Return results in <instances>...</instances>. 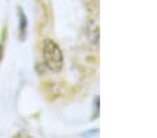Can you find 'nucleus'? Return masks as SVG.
Masks as SVG:
<instances>
[{"label":"nucleus","mask_w":157,"mask_h":138,"mask_svg":"<svg viewBox=\"0 0 157 138\" xmlns=\"http://www.w3.org/2000/svg\"><path fill=\"white\" fill-rule=\"evenodd\" d=\"M4 45H6V30H3V32H2V39H0V63H2L3 56H4Z\"/></svg>","instance_id":"obj_3"},{"label":"nucleus","mask_w":157,"mask_h":138,"mask_svg":"<svg viewBox=\"0 0 157 138\" xmlns=\"http://www.w3.org/2000/svg\"><path fill=\"white\" fill-rule=\"evenodd\" d=\"M14 138H33V137H31V135H28V134H24V132H18V134L14 135Z\"/></svg>","instance_id":"obj_4"},{"label":"nucleus","mask_w":157,"mask_h":138,"mask_svg":"<svg viewBox=\"0 0 157 138\" xmlns=\"http://www.w3.org/2000/svg\"><path fill=\"white\" fill-rule=\"evenodd\" d=\"M40 53L44 66L48 67L50 71L53 73L61 71L63 66H64V57H63V52L60 49V46L54 42L53 39L46 38L42 41Z\"/></svg>","instance_id":"obj_1"},{"label":"nucleus","mask_w":157,"mask_h":138,"mask_svg":"<svg viewBox=\"0 0 157 138\" xmlns=\"http://www.w3.org/2000/svg\"><path fill=\"white\" fill-rule=\"evenodd\" d=\"M18 17H20V38L24 39L25 34H27V17H25V13L21 7L18 9Z\"/></svg>","instance_id":"obj_2"}]
</instances>
